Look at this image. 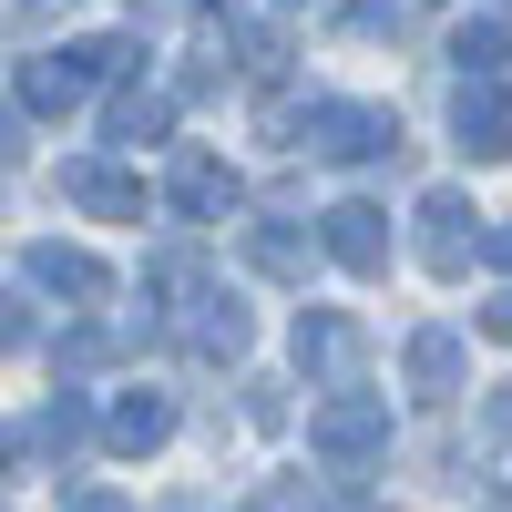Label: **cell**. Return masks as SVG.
<instances>
[{"label":"cell","instance_id":"cell-2","mask_svg":"<svg viewBox=\"0 0 512 512\" xmlns=\"http://www.w3.org/2000/svg\"><path fill=\"white\" fill-rule=\"evenodd\" d=\"M472 246H482L472 195H461V185H431V195H420V256H431V277H461V267H472Z\"/></svg>","mask_w":512,"mask_h":512},{"label":"cell","instance_id":"cell-12","mask_svg":"<svg viewBox=\"0 0 512 512\" xmlns=\"http://www.w3.org/2000/svg\"><path fill=\"white\" fill-rule=\"evenodd\" d=\"M410 390H420V400H451V390H461V338H451V328H420V338H410Z\"/></svg>","mask_w":512,"mask_h":512},{"label":"cell","instance_id":"cell-23","mask_svg":"<svg viewBox=\"0 0 512 512\" xmlns=\"http://www.w3.org/2000/svg\"><path fill=\"white\" fill-rule=\"evenodd\" d=\"M0 164H21V123L11 113H0Z\"/></svg>","mask_w":512,"mask_h":512},{"label":"cell","instance_id":"cell-25","mask_svg":"<svg viewBox=\"0 0 512 512\" xmlns=\"http://www.w3.org/2000/svg\"><path fill=\"white\" fill-rule=\"evenodd\" d=\"M318 512H390V502H318Z\"/></svg>","mask_w":512,"mask_h":512},{"label":"cell","instance_id":"cell-18","mask_svg":"<svg viewBox=\"0 0 512 512\" xmlns=\"http://www.w3.org/2000/svg\"><path fill=\"white\" fill-rule=\"evenodd\" d=\"M246 420H256V431H277V420H287V390H277V379H246Z\"/></svg>","mask_w":512,"mask_h":512},{"label":"cell","instance_id":"cell-19","mask_svg":"<svg viewBox=\"0 0 512 512\" xmlns=\"http://www.w3.org/2000/svg\"><path fill=\"white\" fill-rule=\"evenodd\" d=\"M0 349H31V318H21V297H0Z\"/></svg>","mask_w":512,"mask_h":512},{"label":"cell","instance_id":"cell-26","mask_svg":"<svg viewBox=\"0 0 512 512\" xmlns=\"http://www.w3.org/2000/svg\"><path fill=\"white\" fill-rule=\"evenodd\" d=\"M164 512H205V502H164Z\"/></svg>","mask_w":512,"mask_h":512},{"label":"cell","instance_id":"cell-17","mask_svg":"<svg viewBox=\"0 0 512 512\" xmlns=\"http://www.w3.org/2000/svg\"><path fill=\"white\" fill-rule=\"evenodd\" d=\"M246 256H256L267 277H308V246H297L287 226H256V236H246Z\"/></svg>","mask_w":512,"mask_h":512},{"label":"cell","instance_id":"cell-10","mask_svg":"<svg viewBox=\"0 0 512 512\" xmlns=\"http://www.w3.org/2000/svg\"><path fill=\"white\" fill-rule=\"evenodd\" d=\"M297 359H308L318 379H349V369H359V318L308 308V318H297Z\"/></svg>","mask_w":512,"mask_h":512},{"label":"cell","instance_id":"cell-21","mask_svg":"<svg viewBox=\"0 0 512 512\" xmlns=\"http://www.w3.org/2000/svg\"><path fill=\"white\" fill-rule=\"evenodd\" d=\"M482 256H502V267H512V216H502V226H482Z\"/></svg>","mask_w":512,"mask_h":512},{"label":"cell","instance_id":"cell-15","mask_svg":"<svg viewBox=\"0 0 512 512\" xmlns=\"http://www.w3.org/2000/svg\"><path fill=\"white\" fill-rule=\"evenodd\" d=\"M82 431H93V410H82V390H62V400H41V420H31V451H72Z\"/></svg>","mask_w":512,"mask_h":512},{"label":"cell","instance_id":"cell-14","mask_svg":"<svg viewBox=\"0 0 512 512\" xmlns=\"http://www.w3.org/2000/svg\"><path fill=\"white\" fill-rule=\"evenodd\" d=\"M451 62L472 72V82H502V62H512V31H502V21H461V31H451Z\"/></svg>","mask_w":512,"mask_h":512},{"label":"cell","instance_id":"cell-7","mask_svg":"<svg viewBox=\"0 0 512 512\" xmlns=\"http://www.w3.org/2000/svg\"><path fill=\"white\" fill-rule=\"evenodd\" d=\"M103 441H113L123 461H144V451H164V441H175V400H164V390H134V400H113V420H103Z\"/></svg>","mask_w":512,"mask_h":512},{"label":"cell","instance_id":"cell-4","mask_svg":"<svg viewBox=\"0 0 512 512\" xmlns=\"http://www.w3.org/2000/svg\"><path fill=\"white\" fill-rule=\"evenodd\" d=\"M451 134H461V154H472V164H502V154H512V93H502V82H461Z\"/></svg>","mask_w":512,"mask_h":512},{"label":"cell","instance_id":"cell-9","mask_svg":"<svg viewBox=\"0 0 512 512\" xmlns=\"http://www.w3.org/2000/svg\"><path fill=\"white\" fill-rule=\"evenodd\" d=\"M175 338H185L195 359H236V349H246V308H236V297H216V287H205L195 308L175 318Z\"/></svg>","mask_w":512,"mask_h":512},{"label":"cell","instance_id":"cell-20","mask_svg":"<svg viewBox=\"0 0 512 512\" xmlns=\"http://www.w3.org/2000/svg\"><path fill=\"white\" fill-rule=\"evenodd\" d=\"M62 512H134V502H123V492H103V482H93V492H72Z\"/></svg>","mask_w":512,"mask_h":512},{"label":"cell","instance_id":"cell-1","mask_svg":"<svg viewBox=\"0 0 512 512\" xmlns=\"http://www.w3.org/2000/svg\"><path fill=\"white\" fill-rule=\"evenodd\" d=\"M308 154H328V164H390L400 154V113L390 103H318L308 113Z\"/></svg>","mask_w":512,"mask_h":512},{"label":"cell","instance_id":"cell-8","mask_svg":"<svg viewBox=\"0 0 512 512\" xmlns=\"http://www.w3.org/2000/svg\"><path fill=\"white\" fill-rule=\"evenodd\" d=\"M21 267H31V287H52V297H103V287H113L103 256H82V246H62V236H41Z\"/></svg>","mask_w":512,"mask_h":512},{"label":"cell","instance_id":"cell-22","mask_svg":"<svg viewBox=\"0 0 512 512\" xmlns=\"http://www.w3.org/2000/svg\"><path fill=\"white\" fill-rule=\"evenodd\" d=\"M482 338H512V297H502V308H482Z\"/></svg>","mask_w":512,"mask_h":512},{"label":"cell","instance_id":"cell-11","mask_svg":"<svg viewBox=\"0 0 512 512\" xmlns=\"http://www.w3.org/2000/svg\"><path fill=\"white\" fill-rule=\"evenodd\" d=\"M175 205H185V216H236V164L185 154V164H175Z\"/></svg>","mask_w":512,"mask_h":512},{"label":"cell","instance_id":"cell-3","mask_svg":"<svg viewBox=\"0 0 512 512\" xmlns=\"http://www.w3.org/2000/svg\"><path fill=\"white\" fill-rule=\"evenodd\" d=\"M308 441H318V461H369L379 441H390V400H369V390L328 400V410L308 420Z\"/></svg>","mask_w":512,"mask_h":512},{"label":"cell","instance_id":"cell-27","mask_svg":"<svg viewBox=\"0 0 512 512\" xmlns=\"http://www.w3.org/2000/svg\"><path fill=\"white\" fill-rule=\"evenodd\" d=\"M0 461H11V431H0Z\"/></svg>","mask_w":512,"mask_h":512},{"label":"cell","instance_id":"cell-6","mask_svg":"<svg viewBox=\"0 0 512 512\" xmlns=\"http://www.w3.org/2000/svg\"><path fill=\"white\" fill-rule=\"evenodd\" d=\"M338 267L349 277H379L390 267V216H379V205H328V236H318Z\"/></svg>","mask_w":512,"mask_h":512},{"label":"cell","instance_id":"cell-24","mask_svg":"<svg viewBox=\"0 0 512 512\" xmlns=\"http://www.w3.org/2000/svg\"><path fill=\"white\" fill-rule=\"evenodd\" d=\"M492 431H502V441H512V390H502V400H492Z\"/></svg>","mask_w":512,"mask_h":512},{"label":"cell","instance_id":"cell-16","mask_svg":"<svg viewBox=\"0 0 512 512\" xmlns=\"http://www.w3.org/2000/svg\"><path fill=\"white\" fill-rule=\"evenodd\" d=\"M164 123H175V103H164V93H113V144H154Z\"/></svg>","mask_w":512,"mask_h":512},{"label":"cell","instance_id":"cell-5","mask_svg":"<svg viewBox=\"0 0 512 512\" xmlns=\"http://www.w3.org/2000/svg\"><path fill=\"white\" fill-rule=\"evenodd\" d=\"M62 195L82 205V216H103V226H134V216H144V185L123 175V164H93V154L62 164Z\"/></svg>","mask_w":512,"mask_h":512},{"label":"cell","instance_id":"cell-13","mask_svg":"<svg viewBox=\"0 0 512 512\" xmlns=\"http://www.w3.org/2000/svg\"><path fill=\"white\" fill-rule=\"evenodd\" d=\"M21 103H31V113H72V103H82V72H72L62 52H41V62H21Z\"/></svg>","mask_w":512,"mask_h":512}]
</instances>
